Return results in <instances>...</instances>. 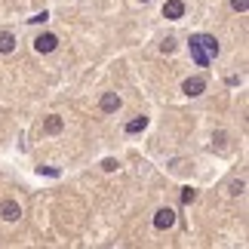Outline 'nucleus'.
<instances>
[{"label": "nucleus", "mask_w": 249, "mask_h": 249, "mask_svg": "<svg viewBox=\"0 0 249 249\" xmlns=\"http://www.w3.org/2000/svg\"><path fill=\"white\" fill-rule=\"evenodd\" d=\"M194 40L203 46V53L209 55V59H215V55H218V40H215L213 34H194Z\"/></svg>", "instance_id": "1"}, {"label": "nucleus", "mask_w": 249, "mask_h": 249, "mask_svg": "<svg viewBox=\"0 0 249 249\" xmlns=\"http://www.w3.org/2000/svg\"><path fill=\"white\" fill-rule=\"evenodd\" d=\"M13 50H16V37L9 31H3L0 34V53H13Z\"/></svg>", "instance_id": "10"}, {"label": "nucleus", "mask_w": 249, "mask_h": 249, "mask_svg": "<svg viewBox=\"0 0 249 249\" xmlns=\"http://www.w3.org/2000/svg\"><path fill=\"white\" fill-rule=\"evenodd\" d=\"M55 46H59V37H55V34H40L34 40V50L37 53H53Z\"/></svg>", "instance_id": "2"}, {"label": "nucleus", "mask_w": 249, "mask_h": 249, "mask_svg": "<svg viewBox=\"0 0 249 249\" xmlns=\"http://www.w3.org/2000/svg\"><path fill=\"white\" fill-rule=\"evenodd\" d=\"M145 126H148V117H136V120L126 123V132H129V136H136V132H142Z\"/></svg>", "instance_id": "11"}, {"label": "nucleus", "mask_w": 249, "mask_h": 249, "mask_svg": "<svg viewBox=\"0 0 249 249\" xmlns=\"http://www.w3.org/2000/svg\"><path fill=\"white\" fill-rule=\"evenodd\" d=\"M172 225H176V213H172V209H160L154 215V228H160V231H166Z\"/></svg>", "instance_id": "5"}, {"label": "nucleus", "mask_w": 249, "mask_h": 249, "mask_svg": "<svg viewBox=\"0 0 249 249\" xmlns=\"http://www.w3.org/2000/svg\"><path fill=\"white\" fill-rule=\"evenodd\" d=\"M188 50H191V59H194V62L200 65V68H206V65H209V55L203 53V46H200V43L194 40V37L188 40Z\"/></svg>", "instance_id": "3"}, {"label": "nucleus", "mask_w": 249, "mask_h": 249, "mask_svg": "<svg viewBox=\"0 0 249 249\" xmlns=\"http://www.w3.org/2000/svg\"><path fill=\"white\" fill-rule=\"evenodd\" d=\"M62 126H65V120L59 117V114H53V117H46V120H43V132H50V136L62 132Z\"/></svg>", "instance_id": "9"}, {"label": "nucleus", "mask_w": 249, "mask_h": 249, "mask_svg": "<svg viewBox=\"0 0 249 249\" xmlns=\"http://www.w3.org/2000/svg\"><path fill=\"white\" fill-rule=\"evenodd\" d=\"M99 105H102V111H105V114H111V111H117V108H120V95H117V92H105Z\"/></svg>", "instance_id": "8"}, {"label": "nucleus", "mask_w": 249, "mask_h": 249, "mask_svg": "<svg viewBox=\"0 0 249 249\" xmlns=\"http://www.w3.org/2000/svg\"><path fill=\"white\" fill-rule=\"evenodd\" d=\"M163 16L166 18H181V16H185V3H181V0H166Z\"/></svg>", "instance_id": "7"}, {"label": "nucleus", "mask_w": 249, "mask_h": 249, "mask_svg": "<svg viewBox=\"0 0 249 249\" xmlns=\"http://www.w3.org/2000/svg\"><path fill=\"white\" fill-rule=\"evenodd\" d=\"M194 200H197V191L194 188H185V191H181V203H194Z\"/></svg>", "instance_id": "13"}, {"label": "nucleus", "mask_w": 249, "mask_h": 249, "mask_svg": "<svg viewBox=\"0 0 249 249\" xmlns=\"http://www.w3.org/2000/svg\"><path fill=\"white\" fill-rule=\"evenodd\" d=\"M46 18H50V13H37L34 18H28V22H34V25H40V22H46Z\"/></svg>", "instance_id": "17"}, {"label": "nucleus", "mask_w": 249, "mask_h": 249, "mask_svg": "<svg viewBox=\"0 0 249 249\" xmlns=\"http://www.w3.org/2000/svg\"><path fill=\"white\" fill-rule=\"evenodd\" d=\"M160 53H163V55H169V53H176V40H172V37H166V40L160 43Z\"/></svg>", "instance_id": "12"}, {"label": "nucleus", "mask_w": 249, "mask_h": 249, "mask_svg": "<svg viewBox=\"0 0 249 249\" xmlns=\"http://www.w3.org/2000/svg\"><path fill=\"white\" fill-rule=\"evenodd\" d=\"M117 166H120V163H117L114 157H105V160H102V169H105V172H114Z\"/></svg>", "instance_id": "15"}, {"label": "nucleus", "mask_w": 249, "mask_h": 249, "mask_svg": "<svg viewBox=\"0 0 249 249\" xmlns=\"http://www.w3.org/2000/svg\"><path fill=\"white\" fill-rule=\"evenodd\" d=\"M142 3H148V0H142Z\"/></svg>", "instance_id": "18"}, {"label": "nucleus", "mask_w": 249, "mask_h": 249, "mask_svg": "<svg viewBox=\"0 0 249 249\" xmlns=\"http://www.w3.org/2000/svg\"><path fill=\"white\" fill-rule=\"evenodd\" d=\"M246 6H249V0H231V9H234V13H246Z\"/></svg>", "instance_id": "16"}, {"label": "nucleus", "mask_w": 249, "mask_h": 249, "mask_svg": "<svg viewBox=\"0 0 249 249\" xmlns=\"http://www.w3.org/2000/svg\"><path fill=\"white\" fill-rule=\"evenodd\" d=\"M203 89H206V80L203 77H188L185 83H181V92H185V95H200Z\"/></svg>", "instance_id": "4"}, {"label": "nucleus", "mask_w": 249, "mask_h": 249, "mask_svg": "<svg viewBox=\"0 0 249 249\" xmlns=\"http://www.w3.org/2000/svg\"><path fill=\"white\" fill-rule=\"evenodd\" d=\"M243 191H246V181H243V178H240V181H231V194H234V197H240Z\"/></svg>", "instance_id": "14"}, {"label": "nucleus", "mask_w": 249, "mask_h": 249, "mask_svg": "<svg viewBox=\"0 0 249 249\" xmlns=\"http://www.w3.org/2000/svg\"><path fill=\"white\" fill-rule=\"evenodd\" d=\"M0 215H3L6 222H16V218L22 215V206H18L16 200H3V206H0Z\"/></svg>", "instance_id": "6"}]
</instances>
